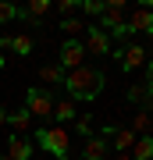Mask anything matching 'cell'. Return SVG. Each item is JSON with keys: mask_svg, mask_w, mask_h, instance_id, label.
Here are the masks:
<instances>
[{"mask_svg": "<svg viewBox=\"0 0 153 160\" xmlns=\"http://www.w3.org/2000/svg\"><path fill=\"white\" fill-rule=\"evenodd\" d=\"M64 89H68V100H96L103 86H107V75L103 68H93V64H82V68L64 71Z\"/></svg>", "mask_w": 153, "mask_h": 160, "instance_id": "cell-1", "label": "cell"}, {"mask_svg": "<svg viewBox=\"0 0 153 160\" xmlns=\"http://www.w3.org/2000/svg\"><path fill=\"white\" fill-rule=\"evenodd\" d=\"M54 121H75V100H57L54 103Z\"/></svg>", "mask_w": 153, "mask_h": 160, "instance_id": "cell-16", "label": "cell"}, {"mask_svg": "<svg viewBox=\"0 0 153 160\" xmlns=\"http://www.w3.org/2000/svg\"><path fill=\"white\" fill-rule=\"evenodd\" d=\"M110 139H114V149H118V153H128V149L135 146V139H139V135H135L132 128H114V135H110Z\"/></svg>", "mask_w": 153, "mask_h": 160, "instance_id": "cell-11", "label": "cell"}, {"mask_svg": "<svg viewBox=\"0 0 153 160\" xmlns=\"http://www.w3.org/2000/svg\"><path fill=\"white\" fill-rule=\"evenodd\" d=\"M79 11H85V14H96V18H100V11H103V0H79Z\"/></svg>", "mask_w": 153, "mask_h": 160, "instance_id": "cell-20", "label": "cell"}, {"mask_svg": "<svg viewBox=\"0 0 153 160\" xmlns=\"http://www.w3.org/2000/svg\"><path fill=\"white\" fill-rule=\"evenodd\" d=\"M75 132L89 139V135H93V121H89V118H79V121H75Z\"/></svg>", "mask_w": 153, "mask_h": 160, "instance_id": "cell-23", "label": "cell"}, {"mask_svg": "<svg viewBox=\"0 0 153 160\" xmlns=\"http://www.w3.org/2000/svg\"><path fill=\"white\" fill-rule=\"evenodd\" d=\"M61 29L75 39V36H82V32H85V22H82V18H64V22H61Z\"/></svg>", "mask_w": 153, "mask_h": 160, "instance_id": "cell-18", "label": "cell"}, {"mask_svg": "<svg viewBox=\"0 0 153 160\" xmlns=\"http://www.w3.org/2000/svg\"><path fill=\"white\" fill-rule=\"evenodd\" d=\"M114 36H118V39H128V36H132V29H128V25H121V29H114Z\"/></svg>", "mask_w": 153, "mask_h": 160, "instance_id": "cell-24", "label": "cell"}, {"mask_svg": "<svg viewBox=\"0 0 153 160\" xmlns=\"http://www.w3.org/2000/svg\"><path fill=\"white\" fill-rule=\"evenodd\" d=\"M0 125H7V110H0Z\"/></svg>", "mask_w": 153, "mask_h": 160, "instance_id": "cell-26", "label": "cell"}, {"mask_svg": "<svg viewBox=\"0 0 153 160\" xmlns=\"http://www.w3.org/2000/svg\"><path fill=\"white\" fill-rule=\"evenodd\" d=\"M125 18H128V11H125V0H107L103 4V11H100V29L103 32H114V29H121L125 25Z\"/></svg>", "mask_w": 153, "mask_h": 160, "instance_id": "cell-5", "label": "cell"}, {"mask_svg": "<svg viewBox=\"0 0 153 160\" xmlns=\"http://www.w3.org/2000/svg\"><path fill=\"white\" fill-rule=\"evenodd\" d=\"M128 103H142V107L150 103V78L139 86H128Z\"/></svg>", "mask_w": 153, "mask_h": 160, "instance_id": "cell-17", "label": "cell"}, {"mask_svg": "<svg viewBox=\"0 0 153 160\" xmlns=\"http://www.w3.org/2000/svg\"><path fill=\"white\" fill-rule=\"evenodd\" d=\"M0 160H7V157H4V153H0Z\"/></svg>", "mask_w": 153, "mask_h": 160, "instance_id": "cell-29", "label": "cell"}, {"mask_svg": "<svg viewBox=\"0 0 153 160\" xmlns=\"http://www.w3.org/2000/svg\"><path fill=\"white\" fill-rule=\"evenodd\" d=\"M125 25L132 32H153V11H150V4H139V7H132V14L125 18Z\"/></svg>", "mask_w": 153, "mask_h": 160, "instance_id": "cell-8", "label": "cell"}, {"mask_svg": "<svg viewBox=\"0 0 153 160\" xmlns=\"http://www.w3.org/2000/svg\"><path fill=\"white\" fill-rule=\"evenodd\" d=\"M36 142H39L43 153H54L57 160H68V157H71V139H68L64 128H54V125L36 128Z\"/></svg>", "mask_w": 153, "mask_h": 160, "instance_id": "cell-2", "label": "cell"}, {"mask_svg": "<svg viewBox=\"0 0 153 160\" xmlns=\"http://www.w3.org/2000/svg\"><path fill=\"white\" fill-rule=\"evenodd\" d=\"M7 160H32V142H28L25 135H11L7 139Z\"/></svg>", "mask_w": 153, "mask_h": 160, "instance_id": "cell-9", "label": "cell"}, {"mask_svg": "<svg viewBox=\"0 0 153 160\" xmlns=\"http://www.w3.org/2000/svg\"><path fill=\"white\" fill-rule=\"evenodd\" d=\"M132 132H135V135H146V132H150V114H146V110L132 118Z\"/></svg>", "mask_w": 153, "mask_h": 160, "instance_id": "cell-19", "label": "cell"}, {"mask_svg": "<svg viewBox=\"0 0 153 160\" xmlns=\"http://www.w3.org/2000/svg\"><path fill=\"white\" fill-rule=\"evenodd\" d=\"M82 50H85V57H107L110 53V36L100 29V25H85V32H82Z\"/></svg>", "mask_w": 153, "mask_h": 160, "instance_id": "cell-3", "label": "cell"}, {"mask_svg": "<svg viewBox=\"0 0 153 160\" xmlns=\"http://www.w3.org/2000/svg\"><path fill=\"white\" fill-rule=\"evenodd\" d=\"M114 160H132V157H128V153H118V157H114Z\"/></svg>", "mask_w": 153, "mask_h": 160, "instance_id": "cell-27", "label": "cell"}, {"mask_svg": "<svg viewBox=\"0 0 153 160\" xmlns=\"http://www.w3.org/2000/svg\"><path fill=\"white\" fill-rule=\"evenodd\" d=\"M11 46V36H0V57H4V50Z\"/></svg>", "mask_w": 153, "mask_h": 160, "instance_id": "cell-25", "label": "cell"}, {"mask_svg": "<svg viewBox=\"0 0 153 160\" xmlns=\"http://www.w3.org/2000/svg\"><path fill=\"white\" fill-rule=\"evenodd\" d=\"M39 78L46 82V86H61V82H64V68H61V64H43Z\"/></svg>", "mask_w": 153, "mask_h": 160, "instance_id": "cell-15", "label": "cell"}, {"mask_svg": "<svg viewBox=\"0 0 153 160\" xmlns=\"http://www.w3.org/2000/svg\"><path fill=\"white\" fill-rule=\"evenodd\" d=\"M114 57H118V64H121V71H135V68H146V46L142 43H128L125 50L121 53H114Z\"/></svg>", "mask_w": 153, "mask_h": 160, "instance_id": "cell-6", "label": "cell"}, {"mask_svg": "<svg viewBox=\"0 0 153 160\" xmlns=\"http://www.w3.org/2000/svg\"><path fill=\"white\" fill-rule=\"evenodd\" d=\"M7 125L14 128V135H25V132L32 128V114H28V110H18V114L7 110Z\"/></svg>", "mask_w": 153, "mask_h": 160, "instance_id": "cell-12", "label": "cell"}, {"mask_svg": "<svg viewBox=\"0 0 153 160\" xmlns=\"http://www.w3.org/2000/svg\"><path fill=\"white\" fill-rule=\"evenodd\" d=\"M25 110H28L32 118L50 121V118H54V100H50V92H46V89H28V92H25Z\"/></svg>", "mask_w": 153, "mask_h": 160, "instance_id": "cell-4", "label": "cell"}, {"mask_svg": "<svg viewBox=\"0 0 153 160\" xmlns=\"http://www.w3.org/2000/svg\"><path fill=\"white\" fill-rule=\"evenodd\" d=\"M14 18H18V7H14V4H0V25L14 22Z\"/></svg>", "mask_w": 153, "mask_h": 160, "instance_id": "cell-21", "label": "cell"}, {"mask_svg": "<svg viewBox=\"0 0 153 160\" xmlns=\"http://www.w3.org/2000/svg\"><path fill=\"white\" fill-rule=\"evenodd\" d=\"M57 64H61L64 71L82 68V64H85V50H82V43H79V39H68V43L61 46V61H57Z\"/></svg>", "mask_w": 153, "mask_h": 160, "instance_id": "cell-7", "label": "cell"}, {"mask_svg": "<svg viewBox=\"0 0 153 160\" xmlns=\"http://www.w3.org/2000/svg\"><path fill=\"white\" fill-rule=\"evenodd\" d=\"M128 157H132V160H150V157H153V139H150V135H139L135 146L128 149Z\"/></svg>", "mask_w": 153, "mask_h": 160, "instance_id": "cell-13", "label": "cell"}, {"mask_svg": "<svg viewBox=\"0 0 153 160\" xmlns=\"http://www.w3.org/2000/svg\"><path fill=\"white\" fill-rule=\"evenodd\" d=\"M57 11H61L64 18H71L75 11H79V0H61V4H57Z\"/></svg>", "mask_w": 153, "mask_h": 160, "instance_id": "cell-22", "label": "cell"}, {"mask_svg": "<svg viewBox=\"0 0 153 160\" xmlns=\"http://www.w3.org/2000/svg\"><path fill=\"white\" fill-rule=\"evenodd\" d=\"M7 50H14L18 53V57H25V53H32L36 50V39H32V36H11V46H7Z\"/></svg>", "mask_w": 153, "mask_h": 160, "instance_id": "cell-14", "label": "cell"}, {"mask_svg": "<svg viewBox=\"0 0 153 160\" xmlns=\"http://www.w3.org/2000/svg\"><path fill=\"white\" fill-rule=\"evenodd\" d=\"M0 71H4V57H0Z\"/></svg>", "mask_w": 153, "mask_h": 160, "instance_id": "cell-28", "label": "cell"}, {"mask_svg": "<svg viewBox=\"0 0 153 160\" xmlns=\"http://www.w3.org/2000/svg\"><path fill=\"white\" fill-rule=\"evenodd\" d=\"M82 160H107V142L100 135H89L82 146Z\"/></svg>", "mask_w": 153, "mask_h": 160, "instance_id": "cell-10", "label": "cell"}]
</instances>
